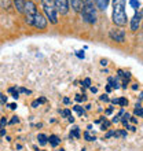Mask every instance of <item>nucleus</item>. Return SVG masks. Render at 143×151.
<instances>
[{"mask_svg": "<svg viewBox=\"0 0 143 151\" xmlns=\"http://www.w3.org/2000/svg\"><path fill=\"white\" fill-rule=\"evenodd\" d=\"M76 102H85V100H87V98H85V95H76Z\"/></svg>", "mask_w": 143, "mask_h": 151, "instance_id": "nucleus-22", "label": "nucleus"}, {"mask_svg": "<svg viewBox=\"0 0 143 151\" xmlns=\"http://www.w3.org/2000/svg\"><path fill=\"white\" fill-rule=\"evenodd\" d=\"M47 135H44V133H39L37 135V140H39V143L41 144V146H46L47 144Z\"/></svg>", "mask_w": 143, "mask_h": 151, "instance_id": "nucleus-16", "label": "nucleus"}, {"mask_svg": "<svg viewBox=\"0 0 143 151\" xmlns=\"http://www.w3.org/2000/svg\"><path fill=\"white\" fill-rule=\"evenodd\" d=\"M134 114L138 115V117H142L143 115V109H142V102H138V103L135 104V110H134Z\"/></svg>", "mask_w": 143, "mask_h": 151, "instance_id": "nucleus-14", "label": "nucleus"}, {"mask_svg": "<svg viewBox=\"0 0 143 151\" xmlns=\"http://www.w3.org/2000/svg\"><path fill=\"white\" fill-rule=\"evenodd\" d=\"M6 124H7V119H6V117H3V118L0 119V128H4Z\"/></svg>", "mask_w": 143, "mask_h": 151, "instance_id": "nucleus-27", "label": "nucleus"}, {"mask_svg": "<svg viewBox=\"0 0 143 151\" xmlns=\"http://www.w3.org/2000/svg\"><path fill=\"white\" fill-rule=\"evenodd\" d=\"M83 87H85V88H90L91 87V78H84V81H83Z\"/></svg>", "mask_w": 143, "mask_h": 151, "instance_id": "nucleus-24", "label": "nucleus"}, {"mask_svg": "<svg viewBox=\"0 0 143 151\" xmlns=\"http://www.w3.org/2000/svg\"><path fill=\"white\" fill-rule=\"evenodd\" d=\"M69 6H72L73 11L80 12L81 6H83V0H69Z\"/></svg>", "mask_w": 143, "mask_h": 151, "instance_id": "nucleus-10", "label": "nucleus"}, {"mask_svg": "<svg viewBox=\"0 0 143 151\" xmlns=\"http://www.w3.org/2000/svg\"><path fill=\"white\" fill-rule=\"evenodd\" d=\"M110 121H106V119H105V122L102 124V127H100V129H102V131H106V129H109V127H110Z\"/></svg>", "mask_w": 143, "mask_h": 151, "instance_id": "nucleus-23", "label": "nucleus"}, {"mask_svg": "<svg viewBox=\"0 0 143 151\" xmlns=\"http://www.w3.org/2000/svg\"><path fill=\"white\" fill-rule=\"evenodd\" d=\"M47 143H50V146H52V147H58L61 144V139L56 135H50L47 137Z\"/></svg>", "mask_w": 143, "mask_h": 151, "instance_id": "nucleus-9", "label": "nucleus"}, {"mask_svg": "<svg viewBox=\"0 0 143 151\" xmlns=\"http://www.w3.org/2000/svg\"><path fill=\"white\" fill-rule=\"evenodd\" d=\"M73 110H74V111H77L79 114H84V109L81 107V106H79V104H77V106H74V107H73Z\"/></svg>", "mask_w": 143, "mask_h": 151, "instance_id": "nucleus-26", "label": "nucleus"}, {"mask_svg": "<svg viewBox=\"0 0 143 151\" xmlns=\"http://www.w3.org/2000/svg\"><path fill=\"white\" fill-rule=\"evenodd\" d=\"M129 4L132 6V8H135L136 11H138V8L140 7V1H139V0H129Z\"/></svg>", "mask_w": 143, "mask_h": 151, "instance_id": "nucleus-20", "label": "nucleus"}, {"mask_svg": "<svg viewBox=\"0 0 143 151\" xmlns=\"http://www.w3.org/2000/svg\"><path fill=\"white\" fill-rule=\"evenodd\" d=\"M76 55L79 56L80 59H84V56H85V54H84V51H77V52H76Z\"/></svg>", "mask_w": 143, "mask_h": 151, "instance_id": "nucleus-28", "label": "nucleus"}, {"mask_svg": "<svg viewBox=\"0 0 143 151\" xmlns=\"http://www.w3.org/2000/svg\"><path fill=\"white\" fill-rule=\"evenodd\" d=\"M8 107L11 109V110H15V109H17V104L15 103H11V104H8Z\"/></svg>", "mask_w": 143, "mask_h": 151, "instance_id": "nucleus-37", "label": "nucleus"}, {"mask_svg": "<svg viewBox=\"0 0 143 151\" xmlns=\"http://www.w3.org/2000/svg\"><path fill=\"white\" fill-rule=\"evenodd\" d=\"M18 121H20V119H18V117H12V119L10 121V124H11V125H14V124L18 122Z\"/></svg>", "mask_w": 143, "mask_h": 151, "instance_id": "nucleus-34", "label": "nucleus"}, {"mask_svg": "<svg viewBox=\"0 0 143 151\" xmlns=\"http://www.w3.org/2000/svg\"><path fill=\"white\" fill-rule=\"evenodd\" d=\"M91 88V92H94V93H96V92H98V88L96 87H90Z\"/></svg>", "mask_w": 143, "mask_h": 151, "instance_id": "nucleus-42", "label": "nucleus"}, {"mask_svg": "<svg viewBox=\"0 0 143 151\" xmlns=\"http://www.w3.org/2000/svg\"><path fill=\"white\" fill-rule=\"evenodd\" d=\"M140 22H142V11H136L135 14H134V17H132L131 22H129V25H131V30L132 32H136L138 29H139L140 26Z\"/></svg>", "mask_w": 143, "mask_h": 151, "instance_id": "nucleus-8", "label": "nucleus"}, {"mask_svg": "<svg viewBox=\"0 0 143 151\" xmlns=\"http://www.w3.org/2000/svg\"><path fill=\"white\" fill-rule=\"evenodd\" d=\"M111 113H113V107H109L106 110V114H111Z\"/></svg>", "mask_w": 143, "mask_h": 151, "instance_id": "nucleus-44", "label": "nucleus"}, {"mask_svg": "<svg viewBox=\"0 0 143 151\" xmlns=\"http://www.w3.org/2000/svg\"><path fill=\"white\" fill-rule=\"evenodd\" d=\"M113 135H114V131H109L106 135H105V139H109V137H111Z\"/></svg>", "mask_w": 143, "mask_h": 151, "instance_id": "nucleus-30", "label": "nucleus"}, {"mask_svg": "<svg viewBox=\"0 0 143 151\" xmlns=\"http://www.w3.org/2000/svg\"><path fill=\"white\" fill-rule=\"evenodd\" d=\"M37 7H36V4L33 0H25V4H24V12L22 14H25V22L28 25L32 24V19L33 17L37 14Z\"/></svg>", "mask_w": 143, "mask_h": 151, "instance_id": "nucleus-4", "label": "nucleus"}, {"mask_svg": "<svg viewBox=\"0 0 143 151\" xmlns=\"http://www.w3.org/2000/svg\"><path fill=\"white\" fill-rule=\"evenodd\" d=\"M117 104H120L121 107H127L128 106V99L127 98H124V96H121V98H118V103Z\"/></svg>", "mask_w": 143, "mask_h": 151, "instance_id": "nucleus-19", "label": "nucleus"}, {"mask_svg": "<svg viewBox=\"0 0 143 151\" xmlns=\"http://www.w3.org/2000/svg\"><path fill=\"white\" fill-rule=\"evenodd\" d=\"M109 37H110L113 41L116 43H124L125 41V30L123 28H118V26H116V28H111L109 30Z\"/></svg>", "mask_w": 143, "mask_h": 151, "instance_id": "nucleus-5", "label": "nucleus"}, {"mask_svg": "<svg viewBox=\"0 0 143 151\" xmlns=\"http://www.w3.org/2000/svg\"><path fill=\"white\" fill-rule=\"evenodd\" d=\"M58 151H65V150H64V148H61V150H58Z\"/></svg>", "mask_w": 143, "mask_h": 151, "instance_id": "nucleus-46", "label": "nucleus"}, {"mask_svg": "<svg viewBox=\"0 0 143 151\" xmlns=\"http://www.w3.org/2000/svg\"><path fill=\"white\" fill-rule=\"evenodd\" d=\"M138 88H139V84H132V89H134V91H136Z\"/></svg>", "mask_w": 143, "mask_h": 151, "instance_id": "nucleus-38", "label": "nucleus"}, {"mask_svg": "<svg viewBox=\"0 0 143 151\" xmlns=\"http://www.w3.org/2000/svg\"><path fill=\"white\" fill-rule=\"evenodd\" d=\"M18 92H21V93H26V95H30V93H32L30 89H26V88H24V87H21L20 89H18Z\"/></svg>", "mask_w": 143, "mask_h": 151, "instance_id": "nucleus-25", "label": "nucleus"}, {"mask_svg": "<svg viewBox=\"0 0 143 151\" xmlns=\"http://www.w3.org/2000/svg\"><path fill=\"white\" fill-rule=\"evenodd\" d=\"M12 98H14V99H18V98H20V92H18V89H17L15 92H12Z\"/></svg>", "mask_w": 143, "mask_h": 151, "instance_id": "nucleus-32", "label": "nucleus"}, {"mask_svg": "<svg viewBox=\"0 0 143 151\" xmlns=\"http://www.w3.org/2000/svg\"><path fill=\"white\" fill-rule=\"evenodd\" d=\"M100 100H103V102H109V95H106V93H103V95H100Z\"/></svg>", "mask_w": 143, "mask_h": 151, "instance_id": "nucleus-29", "label": "nucleus"}, {"mask_svg": "<svg viewBox=\"0 0 143 151\" xmlns=\"http://www.w3.org/2000/svg\"><path fill=\"white\" fill-rule=\"evenodd\" d=\"M128 121H131L132 124H138V118H136V117H129Z\"/></svg>", "mask_w": 143, "mask_h": 151, "instance_id": "nucleus-33", "label": "nucleus"}, {"mask_svg": "<svg viewBox=\"0 0 143 151\" xmlns=\"http://www.w3.org/2000/svg\"><path fill=\"white\" fill-rule=\"evenodd\" d=\"M59 113H61V115H62V117H66V118L72 115V111L69 110V109H65V110H62V111L59 110Z\"/></svg>", "mask_w": 143, "mask_h": 151, "instance_id": "nucleus-21", "label": "nucleus"}, {"mask_svg": "<svg viewBox=\"0 0 143 151\" xmlns=\"http://www.w3.org/2000/svg\"><path fill=\"white\" fill-rule=\"evenodd\" d=\"M114 137H127V131L125 129H120V131H114Z\"/></svg>", "mask_w": 143, "mask_h": 151, "instance_id": "nucleus-17", "label": "nucleus"}, {"mask_svg": "<svg viewBox=\"0 0 143 151\" xmlns=\"http://www.w3.org/2000/svg\"><path fill=\"white\" fill-rule=\"evenodd\" d=\"M64 103L65 104H69V103H70V99H69V98H64Z\"/></svg>", "mask_w": 143, "mask_h": 151, "instance_id": "nucleus-40", "label": "nucleus"}, {"mask_svg": "<svg viewBox=\"0 0 143 151\" xmlns=\"http://www.w3.org/2000/svg\"><path fill=\"white\" fill-rule=\"evenodd\" d=\"M95 1V7L100 11H106L107 6H109V0H94Z\"/></svg>", "mask_w": 143, "mask_h": 151, "instance_id": "nucleus-11", "label": "nucleus"}, {"mask_svg": "<svg viewBox=\"0 0 143 151\" xmlns=\"http://www.w3.org/2000/svg\"><path fill=\"white\" fill-rule=\"evenodd\" d=\"M41 8H43L46 19L50 21V24L52 25L58 24V11H56L52 0H41Z\"/></svg>", "mask_w": 143, "mask_h": 151, "instance_id": "nucleus-3", "label": "nucleus"}, {"mask_svg": "<svg viewBox=\"0 0 143 151\" xmlns=\"http://www.w3.org/2000/svg\"><path fill=\"white\" fill-rule=\"evenodd\" d=\"M84 1H87V0H83V3H84Z\"/></svg>", "mask_w": 143, "mask_h": 151, "instance_id": "nucleus-48", "label": "nucleus"}, {"mask_svg": "<svg viewBox=\"0 0 143 151\" xmlns=\"http://www.w3.org/2000/svg\"><path fill=\"white\" fill-rule=\"evenodd\" d=\"M70 139H80V128L74 127L70 131Z\"/></svg>", "mask_w": 143, "mask_h": 151, "instance_id": "nucleus-15", "label": "nucleus"}, {"mask_svg": "<svg viewBox=\"0 0 143 151\" xmlns=\"http://www.w3.org/2000/svg\"><path fill=\"white\" fill-rule=\"evenodd\" d=\"M6 135V128H0V136Z\"/></svg>", "mask_w": 143, "mask_h": 151, "instance_id": "nucleus-36", "label": "nucleus"}, {"mask_svg": "<svg viewBox=\"0 0 143 151\" xmlns=\"http://www.w3.org/2000/svg\"><path fill=\"white\" fill-rule=\"evenodd\" d=\"M110 122H113V124H117V122H120V117H118V115H116V117H114V118H113V119H111Z\"/></svg>", "mask_w": 143, "mask_h": 151, "instance_id": "nucleus-31", "label": "nucleus"}, {"mask_svg": "<svg viewBox=\"0 0 143 151\" xmlns=\"http://www.w3.org/2000/svg\"><path fill=\"white\" fill-rule=\"evenodd\" d=\"M37 106H39V102H37V100H35V102H32V107H37Z\"/></svg>", "mask_w": 143, "mask_h": 151, "instance_id": "nucleus-39", "label": "nucleus"}, {"mask_svg": "<svg viewBox=\"0 0 143 151\" xmlns=\"http://www.w3.org/2000/svg\"><path fill=\"white\" fill-rule=\"evenodd\" d=\"M125 3L127 0H113V14L111 19L113 24L118 28H124L128 24V15L125 12Z\"/></svg>", "mask_w": 143, "mask_h": 151, "instance_id": "nucleus-1", "label": "nucleus"}, {"mask_svg": "<svg viewBox=\"0 0 143 151\" xmlns=\"http://www.w3.org/2000/svg\"><path fill=\"white\" fill-rule=\"evenodd\" d=\"M37 102H39V104L40 103H46V102H47V99H46V98H40V99H37Z\"/></svg>", "mask_w": 143, "mask_h": 151, "instance_id": "nucleus-35", "label": "nucleus"}, {"mask_svg": "<svg viewBox=\"0 0 143 151\" xmlns=\"http://www.w3.org/2000/svg\"><path fill=\"white\" fill-rule=\"evenodd\" d=\"M52 3L55 6L56 11L61 15H66L70 10V6H69V0H52Z\"/></svg>", "mask_w": 143, "mask_h": 151, "instance_id": "nucleus-7", "label": "nucleus"}, {"mask_svg": "<svg viewBox=\"0 0 143 151\" xmlns=\"http://www.w3.org/2000/svg\"><path fill=\"white\" fill-rule=\"evenodd\" d=\"M100 65H102V66H106V65H107V60L106 59H102V60H100Z\"/></svg>", "mask_w": 143, "mask_h": 151, "instance_id": "nucleus-43", "label": "nucleus"}, {"mask_svg": "<svg viewBox=\"0 0 143 151\" xmlns=\"http://www.w3.org/2000/svg\"><path fill=\"white\" fill-rule=\"evenodd\" d=\"M68 119H69V122H74V117H73V115H70V117H68Z\"/></svg>", "mask_w": 143, "mask_h": 151, "instance_id": "nucleus-41", "label": "nucleus"}, {"mask_svg": "<svg viewBox=\"0 0 143 151\" xmlns=\"http://www.w3.org/2000/svg\"><path fill=\"white\" fill-rule=\"evenodd\" d=\"M32 26H35L36 29H39V30H44V29L47 28L48 25V21L46 19V17L43 15V14H40V12H37L35 17H33L32 19Z\"/></svg>", "mask_w": 143, "mask_h": 151, "instance_id": "nucleus-6", "label": "nucleus"}, {"mask_svg": "<svg viewBox=\"0 0 143 151\" xmlns=\"http://www.w3.org/2000/svg\"><path fill=\"white\" fill-rule=\"evenodd\" d=\"M84 139L87 140V142H94V140H96V137H95V135H91L90 131H87V132H84Z\"/></svg>", "mask_w": 143, "mask_h": 151, "instance_id": "nucleus-18", "label": "nucleus"}, {"mask_svg": "<svg viewBox=\"0 0 143 151\" xmlns=\"http://www.w3.org/2000/svg\"><path fill=\"white\" fill-rule=\"evenodd\" d=\"M111 103H113V104H117V103H118V99H111Z\"/></svg>", "mask_w": 143, "mask_h": 151, "instance_id": "nucleus-45", "label": "nucleus"}, {"mask_svg": "<svg viewBox=\"0 0 143 151\" xmlns=\"http://www.w3.org/2000/svg\"><path fill=\"white\" fill-rule=\"evenodd\" d=\"M12 3H14V6H15L17 11L18 12H24V4H25V0H12Z\"/></svg>", "mask_w": 143, "mask_h": 151, "instance_id": "nucleus-13", "label": "nucleus"}, {"mask_svg": "<svg viewBox=\"0 0 143 151\" xmlns=\"http://www.w3.org/2000/svg\"><path fill=\"white\" fill-rule=\"evenodd\" d=\"M80 14H81V18H83L84 22H87V24H90V25H94L96 21H98L96 7L92 0L84 1L83 6H81V10H80Z\"/></svg>", "mask_w": 143, "mask_h": 151, "instance_id": "nucleus-2", "label": "nucleus"}, {"mask_svg": "<svg viewBox=\"0 0 143 151\" xmlns=\"http://www.w3.org/2000/svg\"><path fill=\"white\" fill-rule=\"evenodd\" d=\"M107 83H109V87L111 89H118L120 88V81L118 78H114V77H109L107 78Z\"/></svg>", "mask_w": 143, "mask_h": 151, "instance_id": "nucleus-12", "label": "nucleus"}, {"mask_svg": "<svg viewBox=\"0 0 143 151\" xmlns=\"http://www.w3.org/2000/svg\"><path fill=\"white\" fill-rule=\"evenodd\" d=\"M37 151H44V150H37Z\"/></svg>", "mask_w": 143, "mask_h": 151, "instance_id": "nucleus-47", "label": "nucleus"}]
</instances>
